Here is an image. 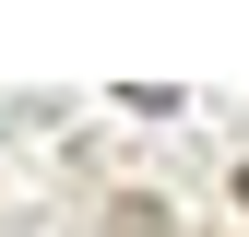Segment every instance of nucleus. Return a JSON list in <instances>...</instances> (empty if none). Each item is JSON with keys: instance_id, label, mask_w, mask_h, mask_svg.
Returning a JSON list of instances; mask_svg holds the SVG:
<instances>
[{"instance_id": "1", "label": "nucleus", "mask_w": 249, "mask_h": 237, "mask_svg": "<svg viewBox=\"0 0 249 237\" xmlns=\"http://www.w3.org/2000/svg\"><path fill=\"white\" fill-rule=\"evenodd\" d=\"M237 202H249V166H237Z\"/></svg>"}]
</instances>
